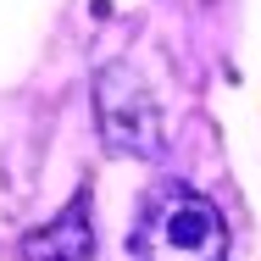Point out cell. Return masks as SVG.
<instances>
[{"label":"cell","mask_w":261,"mask_h":261,"mask_svg":"<svg viewBox=\"0 0 261 261\" xmlns=\"http://www.w3.org/2000/svg\"><path fill=\"white\" fill-rule=\"evenodd\" d=\"M95 117H100V134L122 156H156L161 150L156 100L145 95V84L134 78V67H106L95 78Z\"/></svg>","instance_id":"obj_2"},{"label":"cell","mask_w":261,"mask_h":261,"mask_svg":"<svg viewBox=\"0 0 261 261\" xmlns=\"http://www.w3.org/2000/svg\"><path fill=\"white\" fill-rule=\"evenodd\" d=\"M134 261H228V222L211 195L167 178L134 217Z\"/></svg>","instance_id":"obj_1"},{"label":"cell","mask_w":261,"mask_h":261,"mask_svg":"<svg viewBox=\"0 0 261 261\" xmlns=\"http://www.w3.org/2000/svg\"><path fill=\"white\" fill-rule=\"evenodd\" d=\"M22 261H95V222H89V184L72 189V200L45 228L22 239Z\"/></svg>","instance_id":"obj_3"}]
</instances>
